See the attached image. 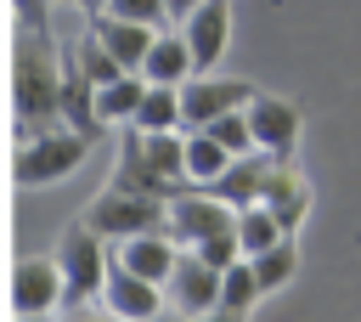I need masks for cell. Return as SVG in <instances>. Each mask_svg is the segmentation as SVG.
I'll list each match as a JSON object with an SVG mask.
<instances>
[{
	"mask_svg": "<svg viewBox=\"0 0 361 322\" xmlns=\"http://www.w3.org/2000/svg\"><path fill=\"white\" fill-rule=\"evenodd\" d=\"M56 90H62V51L51 40V23H17L11 45V107H17V136L51 130L56 119Z\"/></svg>",
	"mask_w": 361,
	"mask_h": 322,
	"instance_id": "6da1fadb",
	"label": "cell"
},
{
	"mask_svg": "<svg viewBox=\"0 0 361 322\" xmlns=\"http://www.w3.org/2000/svg\"><path fill=\"white\" fill-rule=\"evenodd\" d=\"M113 186L152 192V198H169L175 186H186L180 136H175V130H135V124H124L118 158H113Z\"/></svg>",
	"mask_w": 361,
	"mask_h": 322,
	"instance_id": "7a4b0ae2",
	"label": "cell"
},
{
	"mask_svg": "<svg viewBox=\"0 0 361 322\" xmlns=\"http://www.w3.org/2000/svg\"><path fill=\"white\" fill-rule=\"evenodd\" d=\"M85 158H90V141H85L79 130H68V124H51V130L17 136L11 181H17V186H51V181H68Z\"/></svg>",
	"mask_w": 361,
	"mask_h": 322,
	"instance_id": "3957f363",
	"label": "cell"
},
{
	"mask_svg": "<svg viewBox=\"0 0 361 322\" xmlns=\"http://www.w3.org/2000/svg\"><path fill=\"white\" fill-rule=\"evenodd\" d=\"M56 271H62V311H85L96 294H102V277H107V237H96L85 220L62 232L56 243Z\"/></svg>",
	"mask_w": 361,
	"mask_h": 322,
	"instance_id": "277c9868",
	"label": "cell"
},
{
	"mask_svg": "<svg viewBox=\"0 0 361 322\" xmlns=\"http://www.w3.org/2000/svg\"><path fill=\"white\" fill-rule=\"evenodd\" d=\"M231 220H237V209H231L220 192L197 186V181H186V186H175V192L164 198V232H169L180 249L203 243L209 232H220V226H231Z\"/></svg>",
	"mask_w": 361,
	"mask_h": 322,
	"instance_id": "5b68a950",
	"label": "cell"
},
{
	"mask_svg": "<svg viewBox=\"0 0 361 322\" xmlns=\"http://www.w3.org/2000/svg\"><path fill=\"white\" fill-rule=\"evenodd\" d=\"M79 220H85L96 237L118 243V237H135V232L164 226V198H152V192H130V186H107Z\"/></svg>",
	"mask_w": 361,
	"mask_h": 322,
	"instance_id": "8992f818",
	"label": "cell"
},
{
	"mask_svg": "<svg viewBox=\"0 0 361 322\" xmlns=\"http://www.w3.org/2000/svg\"><path fill=\"white\" fill-rule=\"evenodd\" d=\"M175 28H180V40L192 51V68L209 73L226 56V45H231V0H197Z\"/></svg>",
	"mask_w": 361,
	"mask_h": 322,
	"instance_id": "52a82bcc",
	"label": "cell"
},
{
	"mask_svg": "<svg viewBox=\"0 0 361 322\" xmlns=\"http://www.w3.org/2000/svg\"><path fill=\"white\" fill-rule=\"evenodd\" d=\"M248 96H254V85H248V79L192 73V79L180 85V130L209 124V119H220V113H231V107H248Z\"/></svg>",
	"mask_w": 361,
	"mask_h": 322,
	"instance_id": "ba28073f",
	"label": "cell"
},
{
	"mask_svg": "<svg viewBox=\"0 0 361 322\" xmlns=\"http://www.w3.org/2000/svg\"><path fill=\"white\" fill-rule=\"evenodd\" d=\"M248 130H254V147H265L271 158H293L299 147V107L288 96H271V90H254L248 96Z\"/></svg>",
	"mask_w": 361,
	"mask_h": 322,
	"instance_id": "9c48e42d",
	"label": "cell"
},
{
	"mask_svg": "<svg viewBox=\"0 0 361 322\" xmlns=\"http://www.w3.org/2000/svg\"><path fill=\"white\" fill-rule=\"evenodd\" d=\"M214 294H220V271L209 260H197L192 249L175 254V271L164 277V305H175L180 316H209L214 311Z\"/></svg>",
	"mask_w": 361,
	"mask_h": 322,
	"instance_id": "30bf717a",
	"label": "cell"
},
{
	"mask_svg": "<svg viewBox=\"0 0 361 322\" xmlns=\"http://www.w3.org/2000/svg\"><path fill=\"white\" fill-rule=\"evenodd\" d=\"M11 311L17 316L62 311V271H56V260H39V254L17 260V271H11Z\"/></svg>",
	"mask_w": 361,
	"mask_h": 322,
	"instance_id": "8fae6325",
	"label": "cell"
},
{
	"mask_svg": "<svg viewBox=\"0 0 361 322\" xmlns=\"http://www.w3.org/2000/svg\"><path fill=\"white\" fill-rule=\"evenodd\" d=\"M102 305L113 316H158L164 311V288L135 277L118 254H107V277H102Z\"/></svg>",
	"mask_w": 361,
	"mask_h": 322,
	"instance_id": "7c38bea8",
	"label": "cell"
},
{
	"mask_svg": "<svg viewBox=\"0 0 361 322\" xmlns=\"http://www.w3.org/2000/svg\"><path fill=\"white\" fill-rule=\"evenodd\" d=\"M56 119L68 124V130H79L90 147L107 136V124H102V113H96V90H90V79L79 73V62H73V51L62 56V90H56Z\"/></svg>",
	"mask_w": 361,
	"mask_h": 322,
	"instance_id": "4fadbf2b",
	"label": "cell"
},
{
	"mask_svg": "<svg viewBox=\"0 0 361 322\" xmlns=\"http://www.w3.org/2000/svg\"><path fill=\"white\" fill-rule=\"evenodd\" d=\"M259 203L282 220V232H299V220H305V209H310V186H305V175H299L288 158H276V164L265 169Z\"/></svg>",
	"mask_w": 361,
	"mask_h": 322,
	"instance_id": "5bb4252c",
	"label": "cell"
},
{
	"mask_svg": "<svg viewBox=\"0 0 361 322\" xmlns=\"http://www.w3.org/2000/svg\"><path fill=\"white\" fill-rule=\"evenodd\" d=\"M175 254H180V243H175L164 226H152V232H135V237H118V260H124L135 277L158 282V288H164V277L175 271Z\"/></svg>",
	"mask_w": 361,
	"mask_h": 322,
	"instance_id": "9a60e30c",
	"label": "cell"
},
{
	"mask_svg": "<svg viewBox=\"0 0 361 322\" xmlns=\"http://www.w3.org/2000/svg\"><path fill=\"white\" fill-rule=\"evenodd\" d=\"M90 34L113 51V62H118V68L141 73V56H147V45H152V34H158V28L130 23V17H113V11H90Z\"/></svg>",
	"mask_w": 361,
	"mask_h": 322,
	"instance_id": "2e32d148",
	"label": "cell"
},
{
	"mask_svg": "<svg viewBox=\"0 0 361 322\" xmlns=\"http://www.w3.org/2000/svg\"><path fill=\"white\" fill-rule=\"evenodd\" d=\"M192 73L197 68H192V51H186L180 28H158L152 45H147V56H141V79L147 85H186Z\"/></svg>",
	"mask_w": 361,
	"mask_h": 322,
	"instance_id": "e0dca14e",
	"label": "cell"
},
{
	"mask_svg": "<svg viewBox=\"0 0 361 322\" xmlns=\"http://www.w3.org/2000/svg\"><path fill=\"white\" fill-rule=\"evenodd\" d=\"M276 158L265 153V147H254V153H237L214 181H209V192H220L231 209H243V203H254L259 198V186H265V169H271Z\"/></svg>",
	"mask_w": 361,
	"mask_h": 322,
	"instance_id": "ac0fdd59",
	"label": "cell"
},
{
	"mask_svg": "<svg viewBox=\"0 0 361 322\" xmlns=\"http://www.w3.org/2000/svg\"><path fill=\"white\" fill-rule=\"evenodd\" d=\"M226 164H231V153H226V147H220L209 130H197V124H192V130L180 136V169H186V181L209 186V181H214Z\"/></svg>",
	"mask_w": 361,
	"mask_h": 322,
	"instance_id": "d6986e66",
	"label": "cell"
},
{
	"mask_svg": "<svg viewBox=\"0 0 361 322\" xmlns=\"http://www.w3.org/2000/svg\"><path fill=\"white\" fill-rule=\"evenodd\" d=\"M248 266H254V282H259V294H276V288H288V282H293V271H299V243H293V232H282L271 249L248 254Z\"/></svg>",
	"mask_w": 361,
	"mask_h": 322,
	"instance_id": "ffe728a7",
	"label": "cell"
},
{
	"mask_svg": "<svg viewBox=\"0 0 361 322\" xmlns=\"http://www.w3.org/2000/svg\"><path fill=\"white\" fill-rule=\"evenodd\" d=\"M259 299H265V294H259V282H254V266H248V254H237V260L220 271V294H214V311H220V316H248Z\"/></svg>",
	"mask_w": 361,
	"mask_h": 322,
	"instance_id": "44dd1931",
	"label": "cell"
},
{
	"mask_svg": "<svg viewBox=\"0 0 361 322\" xmlns=\"http://www.w3.org/2000/svg\"><path fill=\"white\" fill-rule=\"evenodd\" d=\"M141 90H147V79H141V73H118V79L96 85V113H102V124H130V119H135Z\"/></svg>",
	"mask_w": 361,
	"mask_h": 322,
	"instance_id": "7402d4cb",
	"label": "cell"
},
{
	"mask_svg": "<svg viewBox=\"0 0 361 322\" xmlns=\"http://www.w3.org/2000/svg\"><path fill=\"white\" fill-rule=\"evenodd\" d=\"M130 124L135 130H180V85H147Z\"/></svg>",
	"mask_w": 361,
	"mask_h": 322,
	"instance_id": "603a6c76",
	"label": "cell"
},
{
	"mask_svg": "<svg viewBox=\"0 0 361 322\" xmlns=\"http://www.w3.org/2000/svg\"><path fill=\"white\" fill-rule=\"evenodd\" d=\"M276 237H282V220H276L259 198L237 209V243H243V254H259V249H271Z\"/></svg>",
	"mask_w": 361,
	"mask_h": 322,
	"instance_id": "cb8c5ba5",
	"label": "cell"
},
{
	"mask_svg": "<svg viewBox=\"0 0 361 322\" xmlns=\"http://www.w3.org/2000/svg\"><path fill=\"white\" fill-rule=\"evenodd\" d=\"M73 62H79V73L90 79V90H96V85H107V79H118V73H130V68H118V62H113V51H107L96 34H85V40L73 45Z\"/></svg>",
	"mask_w": 361,
	"mask_h": 322,
	"instance_id": "d4e9b609",
	"label": "cell"
},
{
	"mask_svg": "<svg viewBox=\"0 0 361 322\" xmlns=\"http://www.w3.org/2000/svg\"><path fill=\"white\" fill-rule=\"evenodd\" d=\"M197 130H209L231 158H237V153H254V130H248V113H243V107H231V113H220V119H209V124H197Z\"/></svg>",
	"mask_w": 361,
	"mask_h": 322,
	"instance_id": "484cf974",
	"label": "cell"
},
{
	"mask_svg": "<svg viewBox=\"0 0 361 322\" xmlns=\"http://www.w3.org/2000/svg\"><path fill=\"white\" fill-rule=\"evenodd\" d=\"M192 254H197V260H209L214 271H226V266L243 254V243H237V220H231V226H220V232H209L203 243H192Z\"/></svg>",
	"mask_w": 361,
	"mask_h": 322,
	"instance_id": "4316f807",
	"label": "cell"
},
{
	"mask_svg": "<svg viewBox=\"0 0 361 322\" xmlns=\"http://www.w3.org/2000/svg\"><path fill=\"white\" fill-rule=\"evenodd\" d=\"M102 11H113V17H130V23H147V28H164V23H169L164 0H102Z\"/></svg>",
	"mask_w": 361,
	"mask_h": 322,
	"instance_id": "83f0119b",
	"label": "cell"
},
{
	"mask_svg": "<svg viewBox=\"0 0 361 322\" xmlns=\"http://www.w3.org/2000/svg\"><path fill=\"white\" fill-rule=\"evenodd\" d=\"M17 6V23H51L45 11H51V0H11Z\"/></svg>",
	"mask_w": 361,
	"mask_h": 322,
	"instance_id": "f1b7e54d",
	"label": "cell"
},
{
	"mask_svg": "<svg viewBox=\"0 0 361 322\" xmlns=\"http://www.w3.org/2000/svg\"><path fill=\"white\" fill-rule=\"evenodd\" d=\"M192 6H197V0H164V11H169V23H180V17L192 11Z\"/></svg>",
	"mask_w": 361,
	"mask_h": 322,
	"instance_id": "f546056e",
	"label": "cell"
},
{
	"mask_svg": "<svg viewBox=\"0 0 361 322\" xmlns=\"http://www.w3.org/2000/svg\"><path fill=\"white\" fill-rule=\"evenodd\" d=\"M68 6H79V11H102V0H68Z\"/></svg>",
	"mask_w": 361,
	"mask_h": 322,
	"instance_id": "4dcf8cb0",
	"label": "cell"
}]
</instances>
